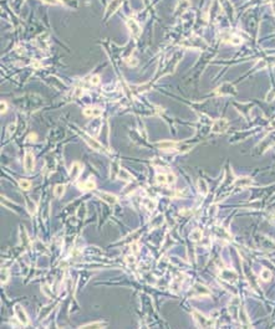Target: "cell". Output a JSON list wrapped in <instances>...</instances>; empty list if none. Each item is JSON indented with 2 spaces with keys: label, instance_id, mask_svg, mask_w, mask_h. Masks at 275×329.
<instances>
[{
  "label": "cell",
  "instance_id": "cell-1",
  "mask_svg": "<svg viewBox=\"0 0 275 329\" xmlns=\"http://www.w3.org/2000/svg\"><path fill=\"white\" fill-rule=\"evenodd\" d=\"M193 318H194V321L197 322V324H198L199 327H202V328H212V327L214 326V321H212L210 318L206 317L204 314H202V313L198 312V311H194V312H193Z\"/></svg>",
  "mask_w": 275,
  "mask_h": 329
},
{
  "label": "cell",
  "instance_id": "cell-2",
  "mask_svg": "<svg viewBox=\"0 0 275 329\" xmlns=\"http://www.w3.org/2000/svg\"><path fill=\"white\" fill-rule=\"evenodd\" d=\"M235 93H237L235 86L229 83V82H225V83L220 85L215 90V95H218V96H228V95H235Z\"/></svg>",
  "mask_w": 275,
  "mask_h": 329
},
{
  "label": "cell",
  "instance_id": "cell-3",
  "mask_svg": "<svg viewBox=\"0 0 275 329\" xmlns=\"http://www.w3.org/2000/svg\"><path fill=\"white\" fill-rule=\"evenodd\" d=\"M14 313H15L16 319H18L23 326H28V324H29L28 314H26L25 309H24L20 304H15V307H14Z\"/></svg>",
  "mask_w": 275,
  "mask_h": 329
},
{
  "label": "cell",
  "instance_id": "cell-4",
  "mask_svg": "<svg viewBox=\"0 0 275 329\" xmlns=\"http://www.w3.org/2000/svg\"><path fill=\"white\" fill-rule=\"evenodd\" d=\"M24 168L28 173H31L35 168V155L34 153L28 149L25 152V155H24Z\"/></svg>",
  "mask_w": 275,
  "mask_h": 329
},
{
  "label": "cell",
  "instance_id": "cell-5",
  "mask_svg": "<svg viewBox=\"0 0 275 329\" xmlns=\"http://www.w3.org/2000/svg\"><path fill=\"white\" fill-rule=\"evenodd\" d=\"M228 128H229V122H228V119H225V118H219V119L214 121V123H213V126H212V132L219 134V133H224Z\"/></svg>",
  "mask_w": 275,
  "mask_h": 329
},
{
  "label": "cell",
  "instance_id": "cell-6",
  "mask_svg": "<svg viewBox=\"0 0 275 329\" xmlns=\"http://www.w3.org/2000/svg\"><path fill=\"white\" fill-rule=\"evenodd\" d=\"M126 25H127L130 33L132 34L135 37H139V35H141V33H142V30H141L139 24H138L135 19H127V20H126Z\"/></svg>",
  "mask_w": 275,
  "mask_h": 329
},
{
  "label": "cell",
  "instance_id": "cell-7",
  "mask_svg": "<svg viewBox=\"0 0 275 329\" xmlns=\"http://www.w3.org/2000/svg\"><path fill=\"white\" fill-rule=\"evenodd\" d=\"M84 139L86 140V143H87L94 150H96V152H105V147H103L97 139L90 137L89 134H85V135H84Z\"/></svg>",
  "mask_w": 275,
  "mask_h": 329
},
{
  "label": "cell",
  "instance_id": "cell-8",
  "mask_svg": "<svg viewBox=\"0 0 275 329\" xmlns=\"http://www.w3.org/2000/svg\"><path fill=\"white\" fill-rule=\"evenodd\" d=\"M122 5V0H111L107 9H106V14H105V19H108L113 13H116L120 6Z\"/></svg>",
  "mask_w": 275,
  "mask_h": 329
},
{
  "label": "cell",
  "instance_id": "cell-9",
  "mask_svg": "<svg viewBox=\"0 0 275 329\" xmlns=\"http://www.w3.org/2000/svg\"><path fill=\"white\" fill-rule=\"evenodd\" d=\"M97 196L100 197L102 201L110 204V205H115V204L118 202V197L116 196V195H113V194H111V193H107V191H100V193H97Z\"/></svg>",
  "mask_w": 275,
  "mask_h": 329
},
{
  "label": "cell",
  "instance_id": "cell-10",
  "mask_svg": "<svg viewBox=\"0 0 275 329\" xmlns=\"http://www.w3.org/2000/svg\"><path fill=\"white\" fill-rule=\"evenodd\" d=\"M82 114L87 118L90 117H99L102 114V109L101 108H92V107H86L84 111H82Z\"/></svg>",
  "mask_w": 275,
  "mask_h": 329
},
{
  "label": "cell",
  "instance_id": "cell-11",
  "mask_svg": "<svg viewBox=\"0 0 275 329\" xmlns=\"http://www.w3.org/2000/svg\"><path fill=\"white\" fill-rule=\"evenodd\" d=\"M191 6V1L189 0H179L177 6H175V15L179 16L181 14H183L188 8Z\"/></svg>",
  "mask_w": 275,
  "mask_h": 329
},
{
  "label": "cell",
  "instance_id": "cell-12",
  "mask_svg": "<svg viewBox=\"0 0 275 329\" xmlns=\"http://www.w3.org/2000/svg\"><path fill=\"white\" fill-rule=\"evenodd\" d=\"M253 179L249 176H240L234 181L235 186H240V188H246V186H251L253 185Z\"/></svg>",
  "mask_w": 275,
  "mask_h": 329
},
{
  "label": "cell",
  "instance_id": "cell-13",
  "mask_svg": "<svg viewBox=\"0 0 275 329\" xmlns=\"http://www.w3.org/2000/svg\"><path fill=\"white\" fill-rule=\"evenodd\" d=\"M81 171H82V165L80 164L78 162H75V163L72 164V166H71V170H70L71 179L76 180V179L78 178V175L81 174Z\"/></svg>",
  "mask_w": 275,
  "mask_h": 329
},
{
  "label": "cell",
  "instance_id": "cell-14",
  "mask_svg": "<svg viewBox=\"0 0 275 329\" xmlns=\"http://www.w3.org/2000/svg\"><path fill=\"white\" fill-rule=\"evenodd\" d=\"M117 178H118L120 180H123V181H126V183H128V181H132V180H133V176H132V174H131L128 170L123 169V168H121V169L118 170Z\"/></svg>",
  "mask_w": 275,
  "mask_h": 329
},
{
  "label": "cell",
  "instance_id": "cell-15",
  "mask_svg": "<svg viewBox=\"0 0 275 329\" xmlns=\"http://www.w3.org/2000/svg\"><path fill=\"white\" fill-rule=\"evenodd\" d=\"M222 277H223V279H225L228 282H235L237 281V273L232 269H224L222 272Z\"/></svg>",
  "mask_w": 275,
  "mask_h": 329
},
{
  "label": "cell",
  "instance_id": "cell-16",
  "mask_svg": "<svg viewBox=\"0 0 275 329\" xmlns=\"http://www.w3.org/2000/svg\"><path fill=\"white\" fill-rule=\"evenodd\" d=\"M175 143L171 142V140H163V142H158L156 143V147H158L162 150H170V149H174L175 148Z\"/></svg>",
  "mask_w": 275,
  "mask_h": 329
},
{
  "label": "cell",
  "instance_id": "cell-17",
  "mask_svg": "<svg viewBox=\"0 0 275 329\" xmlns=\"http://www.w3.org/2000/svg\"><path fill=\"white\" fill-rule=\"evenodd\" d=\"M78 188H80L81 190L90 191V190H94V189H96V183H95L94 180L89 179L87 181H85V183H82V184H78Z\"/></svg>",
  "mask_w": 275,
  "mask_h": 329
},
{
  "label": "cell",
  "instance_id": "cell-18",
  "mask_svg": "<svg viewBox=\"0 0 275 329\" xmlns=\"http://www.w3.org/2000/svg\"><path fill=\"white\" fill-rule=\"evenodd\" d=\"M198 190L202 195H207L208 194V184L204 179H199L198 180Z\"/></svg>",
  "mask_w": 275,
  "mask_h": 329
},
{
  "label": "cell",
  "instance_id": "cell-19",
  "mask_svg": "<svg viewBox=\"0 0 275 329\" xmlns=\"http://www.w3.org/2000/svg\"><path fill=\"white\" fill-rule=\"evenodd\" d=\"M65 189H66V186H65L64 184H57V185H55V188H54V195L56 197H61L65 194Z\"/></svg>",
  "mask_w": 275,
  "mask_h": 329
},
{
  "label": "cell",
  "instance_id": "cell-20",
  "mask_svg": "<svg viewBox=\"0 0 275 329\" xmlns=\"http://www.w3.org/2000/svg\"><path fill=\"white\" fill-rule=\"evenodd\" d=\"M59 3H61V4H64L66 8H69V9H76L77 6H78V3H77V0H57Z\"/></svg>",
  "mask_w": 275,
  "mask_h": 329
},
{
  "label": "cell",
  "instance_id": "cell-21",
  "mask_svg": "<svg viewBox=\"0 0 275 329\" xmlns=\"http://www.w3.org/2000/svg\"><path fill=\"white\" fill-rule=\"evenodd\" d=\"M143 205H144V207H146L147 210H149V211H153V210L156 209V202H154L152 199H144V200H143Z\"/></svg>",
  "mask_w": 275,
  "mask_h": 329
},
{
  "label": "cell",
  "instance_id": "cell-22",
  "mask_svg": "<svg viewBox=\"0 0 275 329\" xmlns=\"http://www.w3.org/2000/svg\"><path fill=\"white\" fill-rule=\"evenodd\" d=\"M272 271H269L268 268H264L262 272H260V278L263 279V281H265V282H268V281H270V278H272Z\"/></svg>",
  "mask_w": 275,
  "mask_h": 329
},
{
  "label": "cell",
  "instance_id": "cell-23",
  "mask_svg": "<svg viewBox=\"0 0 275 329\" xmlns=\"http://www.w3.org/2000/svg\"><path fill=\"white\" fill-rule=\"evenodd\" d=\"M203 237V232H202V230H199V229H196L194 231H192V233H191V238L193 240V241H199L201 238Z\"/></svg>",
  "mask_w": 275,
  "mask_h": 329
},
{
  "label": "cell",
  "instance_id": "cell-24",
  "mask_svg": "<svg viewBox=\"0 0 275 329\" xmlns=\"http://www.w3.org/2000/svg\"><path fill=\"white\" fill-rule=\"evenodd\" d=\"M19 186H20L23 190H30L31 183H30L29 180H26V179H20V180H19Z\"/></svg>",
  "mask_w": 275,
  "mask_h": 329
},
{
  "label": "cell",
  "instance_id": "cell-25",
  "mask_svg": "<svg viewBox=\"0 0 275 329\" xmlns=\"http://www.w3.org/2000/svg\"><path fill=\"white\" fill-rule=\"evenodd\" d=\"M1 286H4L9 281V269L8 268H1Z\"/></svg>",
  "mask_w": 275,
  "mask_h": 329
},
{
  "label": "cell",
  "instance_id": "cell-26",
  "mask_svg": "<svg viewBox=\"0 0 275 329\" xmlns=\"http://www.w3.org/2000/svg\"><path fill=\"white\" fill-rule=\"evenodd\" d=\"M239 317H240V321H241V323L243 324H246V326H250V323H249V319H248V317H246V313H245V311L241 308L240 311H239Z\"/></svg>",
  "mask_w": 275,
  "mask_h": 329
},
{
  "label": "cell",
  "instance_id": "cell-27",
  "mask_svg": "<svg viewBox=\"0 0 275 329\" xmlns=\"http://www.w3.org/2000/svg\"><path fill=\"white\" fill-rule=\"evenodd\" d=\"M156 181H157V184H167V175L157 174L156 175Z\"/></svg>",
  "mask_w": 275,
  "mask_h": 329
},
{
  "label": "cell",
  "instance_id": "cell-28",
  "mask_svg": "<svg viewBox=\"0 0 275 329\" xmlns=\"http://www.w3.org/2000/svg\"><path fill=\"white\" fill-rule=\"evenodd\" d=\"M106 326V323L103 322H95V323H90V324H86V326H82L81 328H90V327H95V328H102Z\"/></svg>",
  "mask_w": 275,
  "mask_h": 329
},
{
  "label": "cell",
  "instance_id": "cell-29",
  "mask_svg": "<svg viewBox=\"0 0 275 329\" xmlns=\"http://www.w3.org/2000/svg\"><path fill=\"white\" fill-rule=\"evenodd\" d=\"M28 210H29V212L33 215V214H35V211H36V205H35V202H33L29 197H28Z\"/></svg>",
  "mask_w": 275,
  "mask_h": 329
},
{
  "label": "cell",
  "instance_id": "cell-30",
  "mask_svg": "<svg viewBox=\"0 0 275 329\" xmlns=\"http://www.w3.org/2000/svg\"><path fill=\"white\" fill-rule=\"evenodd\" d=\"M52 307H54V304H51V306H47L46 307V311L45 309H42L41 311V313H40V318H44V317H46L51 311H52Z\"/></svg>",
  "mask_w": 275,
  "mask_h": 329
},
{
  "label": "cell",
  "instance_id": "cell-31",
  "mask_svg": "<svg viewBox=\"0 0 275 329\" xmlns=\"http://www.w3.org/2000/svg\"><path fill=\"white\" fill-rule=\"evenodd\" d=\"M174 183H175V175H174L173 173L167 174V184H168V185H173Z\"/></svg>",
  "mask_w": 275,
  "mask_h": 329
},
{
  "label": "cell",
  "instance_id": "cell-32",
  "mask_svg": "<svg viewBox=\"0 0 275 329\" xmlns=\"http://www.w3.org/2000/svg\"><path fill=\"white\" fill-rule=\"evenodd\" d=\"M100 81H101V77L99 75H95L91 77V85H94V86H97L100 83Z\"/></svg>",
  "mask_w": 275,
  "mask_h": 329
},
{
  "label": "cell",
  "instance_id": "cell-33",
  "mask_svg": "<svg viewBox=\"0 0 275 329\" xmlns=\"http://www.w3.org/2000/svg\"><path fill=\"white\" fill-rule=\"evenodd\" d=\"M274 98H275V88H273V90H270V91L268 92V95H267V101H268V102H272Z\"/></svg>",
  "mask_w": 275,
  "mask_h": 329
},
{
  "label": "cell",
  "instance_id": "cell-34",
  "mask_svg": "<svg viewBox=\"0 0 275 329\" xmlns=\"http://www.w3.org/2000/svg\"><path fill=\"white\" fill-rule=\"evenodd\" d=\"M230 40H232L230 42H232L233 45H240L241 44V39L240 37H238V36H232Z\"/></svg>",
  "mask_w": 275,
  "mask_h": 329
},
{
  "label": "cell",
  "instance_id": "cell-35",
  "mask_svg": "<svg viewBox=\"0 0 275 329\" xmlns=\"http://www.w3.org/2000/svg\"><path fill=\"white\" fill-rule=\"evenodd\" d=\"M0 106H1L0 112H1V114H4V113L8 111V103H6L5 101H1V102H0Z\"/></svg>",
  "mask_w": 275,
  "mask_h": 329
},
{
  "label": "cell",
  "instance_id": "cell-36",
  "mask_svg": "<svg viewBox=\"0 0 275 329\" xmlns=\"http://www.w3.org/2000/svg\"><path fill=\"white\" fill-rule=\"evenodd\" d=\"M15 127H16V124H15V123H11V124H9V126H8V135H11V134L14 133V131H15Z\"/></svg>",
  "mask_w": 275,
  "mask_h": 329
},
{
  "label": "cell",
  "instance_id": "cell-37",
  "mask_svg": "<svg viewBox=\"0 0 275 329\" xmlns=\"http://www.w3.org/2000/svg\"><path fill=\"white\" fill-rule=\"evenodd\" d=\"M36 138H37V135H36L35 133H31V134L28 135V139H29L30 142H36Z\"/></svg>",
  "mask_w": 275,
  "mask_h": 329
},
{
  "label": "cell",
  "instance_id": "cell-38",
  "mask_svg": "<svg viewBox=\"0 0 275 329\" xmlns=\"http://www.w3.org/2000/svg\"><path fill=\"white\" fill-rule=\"evenodd\" d=\"M41 1H44V3H46V4H50V5H56L59 1L57 0H41Z\"/></svg>",
  "mask_w": 275,
  "mask_h": 329
},
{
  "label": "cell",
  "instance_id": "cell-39",
  "mask_svg": "<svg viewBox=\"0 0 275 329\" xmlns=\"http://www.w3.org/2000/svg\"><path fill=\"white\" fill-rule=\"evenodd\" d=\"M268 131H275V119L270 122V124H269V127H268Z\"/></svg>",
  "mask_w": 275,
  "mask_h": 329
},
{
  "label": "cell",
  "instance_id": "cell-40",
  "mask_svg": "<svg viewBox=\"0 0 275 329\" xmlns=\"http://www.w3.org/2000/svg\"><path fill=\"white\" fill-rule=\"evenodd\" d=\"M135 260H133V257H127V262L130 263V262H133Z\"/></svg>",
  "mask_w": 275,
  "mask_h": 329
}]
</instances>
